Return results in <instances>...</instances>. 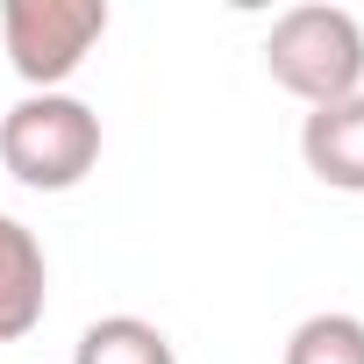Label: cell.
I'll list each match as a JSON object with an SVG mask.
<instances>
[{
	"mask_svg": "<svg viewBox=\"0 0 364 364\" xmlns=\"http://www.w3.org/2000/svg\"><path fill=\"white\" fill-rule=\"evenodd\" d=\"M0 164L29 193H72L100 164V114L79 93H29L0 114Z\"/></svg>",
	"mask_w": 364,
	"mask_h": 364,
	"instance_id": "7a4b0ae2",
	"label": "cell"
},
{
	"mask_svg": "<svg viewBox=\"0 0 364 364\" xmlns=\"http://www.w3.org/2000/svg\"><path fill=\"white\" fill-rule=\"evenodd\" d=\"M72 364H178V350H171V336H164L157 321H143V314H100V321L79 336Z\"/></svg>",
	"mask_w": 364,
	"mask_h": 364,
	"instance_id": "8992f818",
	"label": "cell"
},
{
	"mask_svg": "<svg viewBox=\"0 0 364 364\" xmlns=\"http://www.w3.org/2000/svg\"><path fill=\"white\" fill-rule=\"evenodd\" d=\"M286 364H364V321L357 314H307L286 336Z\"/></svg>",
	"mask_w": 364,
	"mask_h": 364,
	"instance_id": "52a82bcc",
	"label": "cell"
},
{
	"mask_svg": "<svg viewBox=\"0 0 364 364\" xmlns=\"http://www.w3.org/2000/svg\"><path fill=\"white\" fill-rule=\"evenodd\" d=\"M107 36V0H0V50L29 93H65V79Z\"/></svg>",
	"mask_w": 364,
	"mask_h": 364,
	"instance_id": "3957f363",
	"label": "cell"
},
{
	"mask_svg": "<svg viewBox=\"0 0 364 364\" xmlns=\"http://www.w3.org/2000/svg\"><path fill=\"white\" fill-rule=\"evenodd\" d=\"M264 72L272 86H286L307 107H336L350 93H364V29L350 8H286L264 36Z\"/></svg>",
	"mask_w": 364,
	"mask_h": 364,
	"instance_id": "6da1fadb",
	"label": "cell"
},
{
	"mask_svg": "<svg viewBox=\"0 0 364 364\" xmlns=\"http://www.w3.org/2000/svg\"><path fill=\"white\" fill-rule=\"evenodd\" d=\"M50 307V264L36 229H22L15 215H0V343H22Z\"/></svg>",
	"mask_w": 364,
	"mask_h": 364,
	"instance_id": "277c9868",
	"label": "cell"
},
{
	"mask_svg": "<svg viewBox=\"0 0 364 364\" xmlns=\"http://www.w3.org/2000/svg\"><path fill=\"white\" fill-rule=\"evenodd\" d=\"M300 157L321 186L336 193H364V93L336 100V107H314L300 122Z\"/></svg>",
	"mask_w": 364,
	"mask_h": 364,
	"instance_id": "5b68a950",
	"label": "cell"
}]
</instances>
